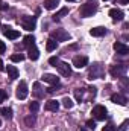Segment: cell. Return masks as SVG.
I'll list each match as a JSON object with an SVG mask.
<instances>
[{
    "mask_svg": "<svg viewBox=\"0 0 129 131\" xmlns=\"http://www.w3.org/2000/svg\"><path fill=\"white\" fill-rule=\"evenodd\" d=\"M111 101L114 104H119V105H126L128 104V99L125 98V96H122V95H119V93H114L111 96Z\"/></svg>",
    "mask_w": 129,
    "mask_h": 131,
    "instance_id": "5bb4252c",
    "label": "cell"
},
{
    "mask_svg": "<svg viewBox=\"0 0 129 131\" xmlns=\"http://www.w3.org/2000/svg\"><path fill=\"white\" fill-rule=\"evenodd\" d=\"M126 72H128V66L126 64L112 66L109 69V73H111L112 78H123V76H126Z\"/></svg>",
    "mask_w": 129,
    "mask_h": 131,
    "instance_id": "3957f363",
    "label": "cell"
},
{
    "mask_svg": "<svg viewBox=\"0 0 129 131\" xmlns=\"http://www.w3.org/2000/svg\"><path fill=\"white\" fill-rule=\"evenodd\" d=\"M103 131H114V125H112V124H108V125L103 128Z\"/></svg>",
    "mask_w": 129,
    "mask_h": 131,
    "instance_id": "e575fe53",
    "label": "cell"
},
{
    "mask_svg": "<svg viewBox=\"0 0 129 131\" xmlns=\"http://www.w3.org/2000/svg\"><path fill=\"white\" fill-rule=\"evenodd\" d=\"M5 67H3V61H2V58H0V70H3Z\"/></svg>",
    "mask_w": 129,
    "mask_h": 131,
    "instance_id": "74e56055",
    "label": "cell"
},
{
    "mask_svg": "<svg viewBox=\"0 0 129 131\" xmlns=\"http://www.w3.org/2000/svg\"><path fill=\"white\" fill-rule=\"evenodd\" d=\"M103 75H105V69H103V66L100 64V63H94V64L90 67V72H88V78L93 81V79H100V78H103Z\"/></svg>",
    "mask_w": 129,
    "mask_h": 131,
    "instance_id": "6da1fadb",
    "label": "cell"
},
{
    "mask_svg": "<svg viewBox=\"0 0 129 131\" xmlns=\"http://www.w3.org/2000/svg\"><path fill=\"white\" fill-rule=\"evenodd\" d=\"M105 2H108V0H105Z\"/></svg>",
    "mask_w": 129,
    "mask_h": 131,
    "instance_id": "60d3db41",
    "label": "cell"
},
{
    "mask_svg": "<svg viewBox=\"0 0 129 131\" xmlns=\"http://www.w3.org/2000/svg\"><path fill=\"white\" fill-rule=\"evenodd\" d=\"M8 8H9V5H8V3H5L3 0H0V11H6Z\"/></svg>",
    "mask_w": 129,
    "mask_h": 131,
    "instance_id": "1f68e13d",
    "label": "cell"
},
{
    "mask_svg": "<svg viewBox=\"0 0 129 131\" xmlns=\"http://www.w3.org/2000/svg\"><path fill=\"white\" fill-rule=\"evenodd\" d=\"M109 17L114 21H120V20H123V12L117 8H112V9H109Z\"/></svg>",
    "mask_w": 129,
    "mask_h": 131,
    "instance_id": "4fadbf2b",
    "label": "cell"
},
{
    "mask_svg": "<svg viewBox=\"0 0 129 131\" xmlns=\"http://www.w3.org/2000/svg\"><path fill=\"white\" fill-rule=\"evenodd\" d=\"M33 95H35L36 98H43L44 92H43V89H41V84H40V82H35V84H33Z\"/></svg>",
    "mask_w": 129,
    "mask_h": 131,
    "instance_id": "ffe728a7",
    "label": "cell"
},
{
    "mask_svg": "<svg viewBox=\"0 0 129 131\" xmlns=\"http://www.w3.org/2000/svg\"><path fill=\"white\" fill-rule=\"evenodd\" d=\"M29 110H31L32 113H36V111L40 110V104H38V102H35V101L31 102V104H29Z\"/></svg>",
    "mask_w": 129,
    "mask_h": 131,
    "instance_id": "83f0119b",
    "label": "cell"
},
{
    "mask_svg": "<svg viewBox=\"0 0 129 131\" xmlns=\"http://www.w3.org/2000/svg\"><path fill=\"white\" fill-rule=\"evenodd\" d=\"M68 14V8H62V9H59L56 14H55V17H53V20H61L62 17H65Z\"/></svg>",
    "mask_w": 129,
    "mask_h": 131,
    "instance_id": "7402d4cb",
    "label": "cell"
},
{
    "mask_svg": "<svg viewBox=\"0 0 129 131\" xmlns=\"http://www.w3.org/2000/svg\"><path fill=\"white\" fill-rule=\"evenodd\" d=\"M126 128H128V121H125V122H123V124L117 128V131H125Z\"/></svg>",
    "mask_w": 129,
    "mask_h": 131,
    "instance_id": "836d02e7",
    "label": "cell"
},
{
    "mask_svg": "<svg viewBox=\"0 0 129 131\" xmlns=\"http://www.w3.org/2000/svg\"><path fill=\"white\" fill-rule=\"evenodd\" d=\"M52 40H55V41H67V40H70V34L65 32L64 29H56V31L52 32Z\"/></svg>",
    "mask_w": 129,
    "mask_h": 131,
    "instance_id": "52a82bcc",
    "label": "cell"
},
{
    "mask_svg": "<svg viewBox=\"0 0 129 131\" xmlns=\"http://www.w3.org/2000/svg\"><path fill=\"white\" fill-rule=\"evenodd\" d=\"M29 95V90H28V84L24 81H21L18 85H17V90H15V96L18 99H26Z\"/></svg>",
    "mask_w": 129,
    "mask_h": 131,
    "instance_id": "8992f818",
    "label": "cell"
},
{
    "mask_svg": "<svg viewBox=\"0 0 129 131\" xmlns=\"http://www.w3.org/2000/svg\"><path fill=\"white\" fill-rule=\"evenodd\" d=\"M97 8L94 3H85V5H82L81 8H79V14H81V17H93L94 14H96Z\"/></svg>",
    "mask_w": 129,
    "mask_h": 131,
    "instance_id": "7a4b0ae2",
    "label": "cell"
},
{
    "mask_svg": "<svg viewBox=\"0 0 129 131\" xmlns=\"http://www.w3.org/2000/svg\"><path fill=\"white\" fill-rule=\"evenodd\" d=\"M74 96H76V101H82V98H84V90L82 89H76L74 90Z\"/></svg>",
    "mask_w": 129,
    "mask_h": 131,
    "instance_id": "f1b7e54d",
    "label": "cell"
},
{
    "mask_svg": "<svg viewBox=\"0 0 129 131\" xmlns=\"http://www.w3.org/2000/svg\"><path fill=\"white\" fill-rule=\"evenodd\" d=\"M90 34L93 35V37H102V35H105L106 34V29L105 28H102V26H97V28H93Z\"/></svg>",
    "mask_w": 129,
    "mask_h": 131,
    "instance_id": "2e32d148",
    "label": "cell"
},
{
    "mask_svg": "<svg viewBox=\"0 0 129 131\" xmlns=\"http://www.w3.org/2000/svg\"><path fill=\"white\" fill-rule=\"evenodd\" d=\"M0 127H2V121H0Z\"/></svg>",
    "mask_w": 129,
    "mask_h": 131,
    "instance_id": "f35d334b",
    "label": "cell"
},
{
    "mask_svg": "<svg viewBox=\"0 0 129 131\" xmlns=\"http://www.w3.org/2000/svg\"><path fill=\"white\" fill-rule=\"evenodd\" d=\"M24 60V55H21V53H14V55H11V61H14V63H21Z\"/></svg>",
    "mask_w": 129,
    "mask_h": 131,
    "instance_id": "d4e9b609",
    "label": "cell"
},
{
    "mask_svg": "<svg viewBox=\"0 0 129 131\" xmlns=\"http://www.w3.org/2000/svg\"><path fill=\"white\" fill-rule=\"evenodd\" d=\"M58 5H59V0H44V8L49 9V11L55 9Z\"/></svg>",
    "mask_w": 129,
    "mask_h": 131,
    "instance_id": "e0dca14e",
    "label": "cell"
},
{
    "mask_svg": "<svg viewBox=\"0 0 129 131\" xmlns=\"http://www.w3.org/2000/svg\"><path fill=\"white\" fill-rule=\"evenodd\" d=\"M23 44H24V46H28V47L33 46V44H35V38H33V35H28V37H24Z\"/></svg>",
    "mask_w": 129,
    "mask_h": 131,
    "instance_id": "cb8c5ba5",
    "label": "cell"
},
{
    "mask_svg": "<svg viewBox=\"0 0 129 131\" xmlns=\"http://www.w3.org/2000/svg\"><path fill=\"white\" fill-rule=\"evenodd\" d=\"M87 127H88L90 130H94V128H96V122H94L93 119H90V121H87Z\"/></svg>",
    "mask_w": 129,
    "mask_h": 131,
    "instance_id": "f546056e",
    "label": "cell"
},
{
    "mask_svg": "<svg viewBox=\"0 0 129 131\" xmlns=\"http://www.w3.org/2000/svg\"><path fill=\"white\" fill-rule=\"evenodd\" d=\"M106 108L103 107V105H96L94 108H93V111H91V114L94 116V119L96 121H105L106 119Z\"/></svg>",
    "mask_w": 129,
    "mask_h": 131,
    "instance_id": "5b68a950",
    "label": "cell"
},
{
    "mask_svg": "<svg viewBox=\"0 0 129 131\" xmlns=\"http://www.w3.org/2000/svg\"><path fill=\"white\" fill-rule=\"evenodd\" d=\"M5 50H6V44L3 41H0V53H3Z\"/></svg>",
    "mask_w": 129,
    "mask_h": 131,
    "instance_id": "d590c367",
    "label": "cell"
},
{
    "mask_svg": "<svg viewBox=\"0 0 129 131\" xmlns=\"http://www.w3.org/2000/svg\"><path fill=\"white\" fill-rule=\"evenodd\" d=\"M2 32H3L5 37H8L9 40H17V38L20 37V32H18V31L11 29L9 26H3V28H2Z\"/></svg>",
    "mask_w": 129,
    "mask_h": 131,
    "instance_id": "30bf717a",
    "label": "cell"
},
{
    "mask_svg": "<svg viewBox=\"0 0 129 131\" xmlns=\"http://www.w3.org/2000/svg\"><path fill=\"white\" fill-rule=\"evenodd\" d=\"M58 108H59V102L55 101V99H50V101L46 104V110H47V111H58Z\"/></svg>",
    "mask_w": 129,
    "mask_h": 131,
    "instance_id": "9a60e30c",
    "label": "cell"
},
{
    "mask_svg": "<svg viewBox=\"0 0 129 131\" xmlns=\"http://www.w3.org/2000/svg\"><path fill=\"white\" fill-rule=\"evenodd\" d=\"M87 64H88V58L85 55H76L73 58V66L76 69H82V67H85Z\"/></svg>",
    "mask_w": 129,
    "mask_h": 131,
    "instance_id": "9c48e42d",
    "label": "cell"
},
{
    "mask_svg": "<svg viewBox=\"0 0 129 131\" xmlns=\"http://www.w3.org/2000/svg\"><path fill=\"white\" fill-rule=\"evenodd\" d=\"M20 21H21L23 29H26V31H33V29L36 28V20H35V17L23 15V17L20 18Z\"/></svg>",
    "mask_w": 129,
    "mask_h": 131,
    "instance_id": "277c9868",
    "label": "cell"
},
{
    "mask_svg": "<svg viewBox=\"0 0 129 131\" xmlns=\"http://www.w3.org/2000/svg\"><path fill=\"white\" fill-rule=\"evenodd\" d=\"M67 2H73V0H67Z\"/></svg>",
    "mask_w": 129,
    "mask_h": 131,
    "instance_id": "ab89813d",
    "label": "cell"
},
{
    "mask_svg": "<svg viewBox=\"0 0 129 131\" xmlns=\"http://www.w3.org/2000/svg\"><path fill=\"white\" fill-rule=\"evenodd\" d=\"M0 114H3L5 117L9 119V117L12 116V110H11V108H0Z\"/></svg>",
    "mask_w": 129,
    "mask_h": 131,
    "instance_id": "4316f807",
    "label": "cell"
},
{
    "mask_svg": "<svg viewBox=\"0 0 129 131\" xmlns=\"http://www.w3.org/2000/svg\"><path fill=\"white\" fill-rule=\"evenodd\" d=\"M55 67L59 70V73H61L62 76H70V75H71V69H70V66L67 64V63H64V61H61V60L56 63Z\"/></svg>",
    "mask_w": 129,
    "mask_h": 131,
    "instance_id": "ba28073f",
    "label": "cell"
},
{
    "mask_svg": "<svg viewBox=\"0 0 129 131\" xmlns=\"http://www.w3.org/2000/svg\"><path fill=\"white\" fill-rule=\"evenodd\" d=\"M56 47H58V41H55V40H52V38H50V40H49V41L46 43V49H47L49 52L55 50Z\"/></svg>",
    "mask_w": 129,
    "mask_h": 131,
    "instance_id": "44dd1931",
    "label": "cell"
},
{
    "mask_svg": "<svg viewBox=\"0 0 129 131\" xmlns=\"http://www.w3.org/2000/svg\"><path fill=\"white\" fill-rule=\"evenodd\" d=\"M62 105H64L65 108H68V110H70V108H73L74 102H73L70 98H64V99H62Z\"/></svg>",
    "mask_w": 129,
    "mask_h": 131,
    "instance_id": "484cf974",
    "label": "cell"
},
{
    "mask_svg": "<svg viewBox=\"0 0 129 131\" xmlns=\"http://www.w3.org/2000/svg\"><path fill=\"white\" fill-rule=\"evenodd\" d=\"M8 75L11 79H17L18 78V70L15 66H8Z\"/></svg>",
    "mask_w": 129,
    "mask_h": 131,
    "instance_id": "d6986e66",
    "label": "cell"
},
{
    "mask_svg": "<svg viewBox=\"0 0 129 131\" xmlns=\"http://www.w3.org/2000/svg\"><path fill=\"white\" fill-rule=\"evenodd\" d=\"M58 61H59V58H58V57H52V58L49 60V63H50V64L53 66V67L56 66V63H58Z\"/></svg>",
    "mask_w": 129,
    "mask_h": 131,
    "instance_id": "d6a6232c",
    "label": "cell"
},
{
    "mask_svg": "<svg viewBox=\"0 0 129 131\" xmlns=\"http://www.w3.org/2000/svg\"><path fill=\"white\" fill-rule=\"evenodd\" d=\"M28 53H29V58H31L32 61H35V60H38V57H40V52H38V49L35 47V44L29 47V52H28Z\"/></svg>",
    "mask_w": 129,
    "mask_h": 131,
    "instance_id": "ac0fdd59",
    "label": "cell"
},
{
    "mask_svg": "<svg viewBox=\"0 0 129 131\" xmlns=\"http://www.w3.org/2000/svg\"><path fill=\"white\" fill-rule=\"evenodd\" d=\"M41 79L44 82H47V84H52V85H58L59 84V78L56 75H52V73H44L41 76Z\"/></svg>",
    "mask_w": 129,
    "mask_h": 131,
    "instance_id": "8fae6325",
    "label": "cell"
},
{
    "mask_svg": "<svg viewBox=\"0 0 129 131\" xmlns=\"http://www.w3.org/2000/svg\"><path fill=\"white\" fill-rule=\"evenodd\" d=\"M114 50L117 52V53H120V55H128L129 53V47L126 44H123V43H114Z\"/></svg>",
    "mask_w": 129,
    "mask_h": 131,
    "instance_id": "7c38bea8",
    "label": "cell"
},
{
    "mask_svg": "<svg viewBox=\"0 0 129 131\" xmlns=\"http://www.w3.org/2000/svg\"><path fill=\"white\" fill-rule=\"evenodd\" d=\"M6 98H8V95H6V92L0 89V104H2V102H3V101H5Z\"/></svg>",
    "mask_w": 129,
    "mask_h": 131,
    "instance_id": "4dcf8cb0",
    "label": "cell"
},
{
    "mask_svg": "<svg viewBox=\"0 0 129 131\" xmlns=\"http://www.w3.org/2000/svg\"><path fill=\"white\" fill-rule=\"evenodd\" d=\"M119 2H120L122 5H128V2H129V0H119Z\"/></svg>",
    "mask_w": 129,
    "mask_h": 131,
    "instance_id": "8d00e7d4",
    "label": "cell"
},
{
    "mask_svg": "<svg viewBox=\"0 0 129 131\" xmlns=\"http://www.w3.org/2000/svg\"><path fill=\"white\" fill-rule=\"evenodd\" d=\"M35 122H36V119H35L33 113L24 117V124H26V127H33V125H35Z\"/></svg>",
    "mask_w": 129,
    "mask_h": 131,
    "instance_id": "603a6c76",
    "label": "cell"
}]
</instances>
